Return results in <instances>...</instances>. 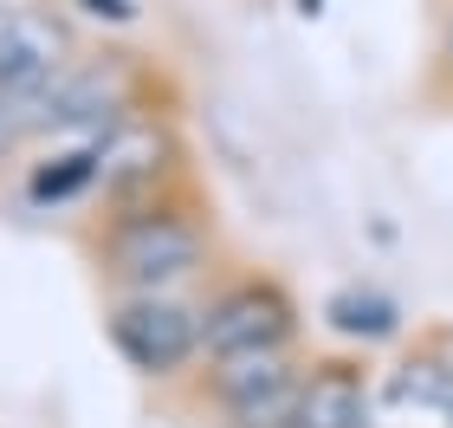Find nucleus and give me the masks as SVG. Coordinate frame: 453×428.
<instances>
[{
    "mask_svg": "<svg viewBox=\"0 0 453 428\" xmlns=\"http://www.w3.org/2000/svg\"><path fill=\"white\" fill-rule=\"evenodd\" d=\"M376 396L395 422H441L453 409V324H421L415 338H402L388 370H376Z\"/></svg>",
    "mask_w": 453,
    "mask_h": 428,
    "instance_id": "nucleus-8",
    "label": "nucleus"
},
{
    "mask_svg": "<svg viewBox=\"0 0 453 428\" xmlns=\"http://www.w3.org/2000/svg\"><path fill=\"white\" fill-rule=\"evenodd\" d=\"M298 428H382L376 370L363 351H311L298 383Z\"/></svg>",
    "mask_w": 453,
    "mask_h": 428,
    "instance_id": "nucleus-9",
    "label": "nucleus"
},
{
    "mask_svg": "<svg viewBox=\"0 0 453 428\" xmlns=\"http://www.w3.org/2000/svg\"><path fill=\"white\" fill-rule=\"evenodd\" d=\"M65 247L78 253L97 299L123 292H195L201 279L234 247H226L220 208L208 175L181 182L169 195L123 201V208H85L65 221Z\"/></svg>",
    "mask_w": 453,
    "mask_h": 428,
    "instance_id": "nucleus-1",
    "label": "nucleus"
},
{
    "mask_svg": "<svg viewBox=\"0 0 453 428\" xmlns=\"http://www.w3.org/2000/svg\"><path fill=\"white\" fill-rule=\"evenodd\" d=\"M91 46L85 19L46 0H0V91L33 105L58 85V72Z\"/></svg>",
    "mask_w": 453,
    "mask_h": 428,
    "instance_id": "nucleus-7",
    "label": "nucleus"
},
{
    "mask_svg": "<svg viewBox=\"0 0 453 428\" xmlns=\"http://www.w3.org/2000/svg\"><path fill=\"white\" fill-rule=\"evenodd\" d=\"M324 324L349 344V351H369V344L402 338V305L376 292V285H343V292L324 299Z\"/></svg>",
    "mask_w": 453,
    "mask_h": 428,
    "instance_id": "nucleus-10",
    "label": "nucleus"
},
{
    "mask_svg": "<svg viewBox=\"0 0 453 428\" xmlns=\"http://www.w3.org/2000/svg\"><path fill=\"white\" fill-rule=\"evenodd\" d=\"M72 7H78L85 27H97V19H104V27H130L136 19V0H72Z\"/></svg>",
    "mask_w": 453,
    "mask_h": 428,
    "instance_id": "nucleus-12",
    "label": "nucleus"
},
{
    "mask_svg": "<svg viewBox=\"0 0 453 428\" xmlns=\"http://www.w3.org/2000/svg\"><path fill=\"white\" fill-rule=\"evenodd\" d=\"M285 428H298V416H292V422H285Z\"/></svg>",
    "mask_w": 453,
    "mask_h": 428,
    "instance_id": "nucleus-14",
    "label": "nucleus"
},
{
    "mask_svg": "<svg viewBox=\"0 0 453 428\" xmlns=\"http://www.w3.org/2000/svg\"><path fill=\"white\" fill-rule=\"evenodd\" d=\"M97 331L111 357L142 390H175L188 370H201V305L195 292H123L97 299Z\"/></svg>",
    "mask_w": 453,
    "mask_h": 428,
    "instance_id": "nucleus-5",
    "label": "nucleus"
},
{
    "mask_svg": "<svg viewBox=\"0 0 453 428\" xmlns=\"http://www.w3.org/2000/svg\"><path fill=\"white\" fill-rule=\"evenodd\" d=\"M441 428H453V409H447V416H441Z\"/></svg>",
    "mask_w": 453,
    "mask_h": 428,
    "instance_id": "nucleus-13",
    "label": "nucleus"
},
{
    "mask_svg": "<svg viewBox=\"0 0 453 428\" xmlns=\"http://www.w3.org/2000/svg\"><path fill=\"white\" fill-rule=\"evenodd\" d=\"M201 305V357H253V351H304V299L292 279L259 260L226 253L195 285Z\"/></svg>",
    "mask_w": 453,
    "mask_h": 428,
    "instance_id": "nucleus-4",
    "label": "nucleus"
},
{
    "mask_svg": "<svg viewBox=\"0 0 453 428\" xmlns=\"http://www.w3.org/2000/svg\"><path fill=\"white\" fill-rule=\"evenodd\" d=\"M311 351H253V357H201L175 390H156L150 409L181 428H285L298 409V383Z\"/></svg>",
    "mask_w": 453,
    "mask_h": 428,
    "instance_id": "nucleus-3",
    "label": "nucleus"
},
{
    "mask_svg": "<svg viewBox=\"0 0 453 428\" xmlns=\"http://www.w3.org/2000/svg\"><path fill=\"white\" fill-rule=\"evenodd\" d=\"M181 105H188V91L162 52L91 33V46L58 72V85L33 97V124L39 143H65V136H111L117 124H136V117H181Z\"/></svg>",
    "mask_w": 453,
    "mask_h": 428,
    "instance_id": "nucleus-2",
    "label": "nucleus"
},
{
    "mask_svg": "<svg viewBox=\"0 0 453 428\" xmlns=\"http://www.w3.org/2000/svg\"><path fill=\"white\" fill-rule=\"evenodd\" d=\"M415 97L427 111H453V0H434V33H427V58L415 78Z\"/></svg>",
    "mask_w": 453,
    "mask_h": 428,
    "instance_id": "nucleus-11",
    "label": "nucleus"
},
{
    "mask_svg": "<svg viewBox=\"0 0 453 428\" xmlns=\"http://www.w3.org/2000/svg\"><path fill=\"white\" fill-rule=\"evenodd\" d=\"M181 182H201V162H195L181 117H136V124H117L111 136H97V189L85 208L150 201V195L181 189Z\"/></svg>",
    "mask_w": 453,
    "mask_h": 428,
    "instance_id": "nucleus-6",
    "label": "nucleus"
}]
</instances>
